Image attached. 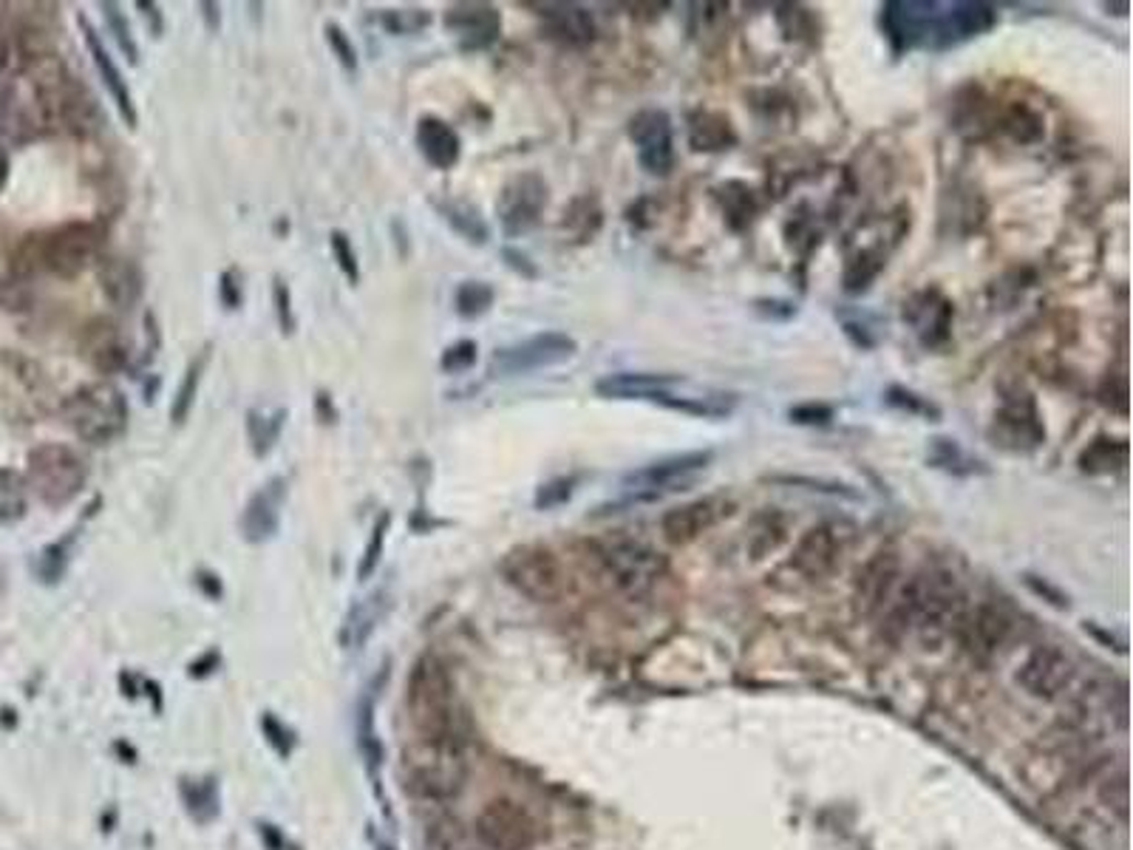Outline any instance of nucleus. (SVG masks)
<instances>
[{
    "mask_svg": "<svg viewBox=\"0 0 1133 850\" xmlns=\"http://www.w3.org/2000/svg\"><path fill=\"white\" fill-rule=\"evenodd\" d=\"M406 708L411 729L423 746L463 742L459 737V703L456 686L436 655H420L406 683Z\"/></svg>",
    "mask_w": 1133,
    "mask_h": 850,
    "instance_id": "f257e3e1",
    "label": "nucleus"
},
{
    "mask_svg": "<svg viewBox=\"0 0 1133 850\" xmlns=\"http://www.w3.org/2000/svg\"><path fill=\"white\" fill-rule=\"evenodd\" d=\"M901 627H912L924 644H938L964 618V590L949 570H926L904 588L896 607Z\"/></svg>",
    "mask_w": 1133,
    "mask_h": 850,
    "instance_id": "f03ea898",
    "label": "nucleus"
},
{
    "mask_svg": "<svg viewBox=\"0 0 1133 850\" xmlns=\"http://www.w3.org/2000/svg\"><path fill=\"white\" fill-rule=\"evenodd\" d=\"M66 420L91 446H108L127 428V400L114 383L82 385L66 403Z\"/></svg>",
    "mask_w": 1133,
    "mask_h": 850,
    "instance_id": "7ed1b4c3",
    "label": "nucleus"
},
{
    "mask_svg": "<svg viewBox=\"0 0 1133 850\" xmlns=\"http://www.w3.org/2000/svg\"><path fill=\"white\" fill-rule=\"evenodd\" d=\"M88 482L86 459L75 448L60 443H46L34 448L26 462V488L37 493V500L48 507H63L80 496Z\"/></svg>",
    "mask_w": 1133,
    "mask_h": 850,
    "instance_id": "20e7f679",
    "label": "nucleus"
},
{
    "mask_svg": "<svg viewBox=\"0 0 1133 850\" xmlns=\"http://www.w3.org/2000/svg\"><path fill=\"white\" fill-rule=\"evenodd\" d=\"M598 559L604 564L607 575L615 581V588L624 590L632 599L649 593L660 581V575L666 573L664 556L644 541L626 539V536H612V539L601 541Z\"/></svg>",
    "mask_w": 1133,
    "mask_h": 850,
    "instance_id": "39448f33",
    "label": "nucleus"
},
{
    "mask_svg": "<svg viewBox=\"0 0 1133 850\" xmlns=\"http://www.w3.org/2000/svg\"><path fill=\"white\" fill-rule=\"evenodd\" d=\"M420 749H423V754L411 757L409 763L411 789L425 796H436V799L459 794L465 776H468L463 742H443V746H423L420 742Z\"/></svg>",
    "mask_w": 1133,
    "mask_h": 850,
    "instance_id": "423d86ee",
    "label": "nucleus"
},
{
    "mask_svg": "<svg viewBox=\"0 0 1133 850\" xmlns=\"http://www.w3.org/2000/svg\"><path fill=\"white\" fill-rule=\"evenodd\" d=\"M504 579L530 601H556L564 590V573L556 556L544 547H516L502 561Z\"/></svg>",
    "mask_w": 1133,
    "mask_h": 850,
    "instance_id": "0eeeda50",
    "label": "nucleus"
},
{
    "mask_svg": "<svg viewBox=\"0 0 1133 850\" xmlns=\"http://www.w3.org/2000/svg\"><path fill=\"white\" fill-rule=\"evenodd\" d=\"M576 351L578 344L570 335H564V332H542V335H533V338L522 340V344L502 346V349L493 351L490 371L499 374V378L527 374V371L567 364L570 358H576Z\"/></svg>",
    "mask_w": 1133,
    "mask_h": 850,
    "instance_id": "6e6552de",
    "label": "nucleus"
},
{
    "mask_svg": "<svg viewBox=\"0 0 1133 850\" xmlns=\"http://www.w3.org/2000/svg\"><path fill=\"white\" fill-rule=\"evenodd\" d=\"M547 208V182L538 174H519L513 176L499 193L497 213L502 224L504 236H522L527 230L542 222V213Z\"/></svg>",
    "mask_w": 1133,
    "mask_h": 850,
    "instance_id": "1a4fd4ad",
    "label": "nucleus"
},
{
    "mask_svg": "<svg viewBox=\"0 0 1133 850\" xmlns=\"http://www.w3.org/2000/svg\"><path fill=\"white\" fill-rule=\"evenodd\" d=\"M102 244V230L95 224H66L41 244V264L57 276H77L95 261Z\"/></svg>",
    "mask_w": 1133,
    "mask_h": 850,
    "instance_id": "9d476101",
    "label": "nucleus"
},
{
    "mask_svg": "<svg viewBox=\"0 0 1133 850\" xmlns=\"http://www.w3.org/2000/svg\"><path fill=\"white\" fill-rule=\"evenodd\" d=\"M477 837L490 850H530L536 842V823L513 799H493L477 817Z\"/></svg>",
    "mask_w": 1133,
    "mask_h": 850,
    "instance_id": "9b49d317",
    "label": "nucleus"
},
{
    "mask_svg": "<svg viewBox=\"0 0 1133 850\" xmlns=\"http://www.w3.org/2000/svg\"><path fill=\"white\" fill-rule=\"evenodd\" d=\"M1074 675H1077V669H1074V661L1063 649L1040 647L1023 661L1018 672V683L1029 697L1057 701V697H1063L1071 689Z\"/></svg>",
    "mask_w": 1133,
    "mask_h": 850,
    "instance_id": "f8f14e48",
    "label": "nucleus"
},
{
    "mask_svg": "<svg viewBox=\"0 0 1133 850\" xmlns=\"http://www.w3.org/2000/svg\"><path fill=\"white\" fill-rule=\"evenodd\" d=\"M630 139L635 142L637 159L649 174L666 176L675 165V136L666 111H637L630 122Z\"/></svg>",
    "mask_w": 1133,
    "mask_h": 850,
    "instance_id": "ddd939ff",
    "label": "nucleus"
},
{
    "mask_svg": "<svg viewBox=\"0 0 1133 850\" xmlns=\"http://www.w3.org/2000/svg\"><path fill=\"white\" fill-rule=\"evenodd\" d=\"M938 3L930 0H890L881 9V29L896 52H907L921 43H930Z\"/></svg>",
    "mask_w": 1133,
    "mask_h": 850,
    "instance_id": "4468645a",
    "label": "nucleus"
},
{
    "mask_svg": "<svg viewBox=\"0 0 1133 850\" xmlns=\"http://www.w3.org/2000/svg\"><path fill=\"white\" fill-rule=\"evenodd\" d=\"M989 437L995 439V446L1007 448V451H1034L1046 439V432H1043V423L1034 412L1032 398H1026V394L1009 398L1003 409L995 414Z\"/></svg>",
    "mask_w": 1133,
    "mask_h": 850,
    "instance_id": "2eb2a0df",
    "label": "nucleus"
},
{
    "mask_svg": "<svg viewBox=\"0 0 1133 850\" xmlns=\"http://www.w3.org/2000/svg\"><path fill=\"white\" fill-rule=\"evenodd\" d=\"M851 545V530L845 525H819L811 527L793 553V567L808 579H822L838 564L842 553Z\"/></svg>",
    "mask_w": 1133,
    "mask_h": 850,
    "instance_id": "dca6fc26",
    "label": "nucleus"
},
{
    "mask_svg": "<svg viewBox=\"0 0 1133 850\" xmlns=\"http://www.w3.org/2000/svg\"><path fill=\"white\" fill-rule=\"evenodd\" d=\"M287 488L289 485L284 477H273V480L264 482L249 496V502L242 511V536L249 545H264V541H269L278 534L284 502H287Z\"/></svg>",
    "mask_w": 1133,
    "mask_h": 850,
    "instance_id": "f3484780",
    "label": "nucleus"
},
{
    "mask_svg": "<svg viewBox=\"0 0 1133 850\" xmlns=\"http://www.w3.org/2000/svg\"><path fill=\"white\" fill-rule=\"evenodd\" d=\"M995 26V9L989 3H949L944 14H935L930 46L946 48L973 41Z\"/></svg>",
    "mask_w": 1133,
    "mask_h": 850,
    "instance_id": "a211bd4d",
    "label": "nucleus"
},
{
    "mask_svg": "<svg viewBox=\"0 0 1133 850\" xmlns=\"http://www.w3.org/2000/svg\"><path fill=\"white\" fill-rule=\"evenodd\" d=\"M445 29H451L463 46L485 48L497 43L502 18H499V9L490 3H456L445 12Z\"/></svg>",
    "mask_w": 1133,
    "mask_h": 850,
    "instance_id": "6ab92c4d",
    "label": "nucleus"
},
{
    "mask_svg": "<svg viewBox=\"0 0 1133 850\" xmlns=\"http://www.w3.org/2000/svg\"><path fill=\"white\" fill-rule=\"evenodd\" d=\"M680 383H684V378H678V374L618 371V374H607V378L598 380L596 392L610 400H652V403H660Z\"/></svg>",
    "mask_w": 1133,
    "mask_h": 850,
    "instance_id": "aec40b11",
    "label": "nucleus"
},
{
    "mask_svg": "<svg viewBox=\"0 0 1133 850\" xmlns=\"http://www.w3.org/2000/svg\"><path fill=\"white\" fill-rule=\"evenodd\" d=\"M904 321H910L915 335L924 346H941L949 338L953 324V304L938 290H926L912 295L904 304Z\"/></svg>",
    "mask_w": 1133,
    "mask_h": 850,
    "instance_id": "412c9836",
    "label": "nucleus"
},
{
    "mask_svg": "<svg viewBox=\"0 0 1133 850\" xmlns=\"http://www.w3.org/2000/svg\"><path fill=\"white\" fill-rule=\"evenodd\" d=\"M723 513L725 502L720 496H706V500L689 502V505L666 513L664 522H660V530H664V539L669 545H689L700 534H706L709 527L718 525Z\"/></svg>",
    "mask_w": 1133,
    "mask_h": 850,
    "instance_id": "4be33fe9",
    "label": "nucleus"
},
{
    "mask_svg": "<svg viewBox=\"0 0 1133 850\" xmlns=\"http://www.w3.org/2000/svg\"><path fill=\"white\" fill-rule=\"evenodd\" d=\"M958 627H960V641H964V647L969 649L975 658H989V655H995L1000 647H1003V641L1009 638V629H1012V624H1009V618L1000 613L998 607H989V604H984V607H978L975 613H969V615L964 613V618H960Z\"/></svg>",
    "mask_w": 1133,
    "mask_h": 850,
    "instance_id": "5701e85b",
    "label": "nucleus"
},
{
    "mask_svg": "<svg viewBox=\"0 0 1133 850\" xmlns=\"http://www.w3.org/2000/svg\"><path fill=\"white\" fill-rule=\"evenodd\" d=\"M80 26H82V34H86L88 55H91V60H95L100 80L105 82V91L111 94V100H114L116 109H120L122 120H125L131 128H136V120H140V116H136L134 97H131V88H127V80L122 77L120 66L114 63V57L108 55L105 43L100 41V34L95 32V26H91L88 21H82V18H80Z\"/></svg>",
    "mask_w": 1133,
    "mask_h": 850,
    "instance_id": "b1692460",
    "label": "nucleus"
},
{
    "mask_svg": "<svg viewBox=\"0 0 1133 850\" xmlns=\"http://www.w3.org/2000/svg\"><path fill=\"white\" fill-rule=\"evenodd\" d=\"M416 145H420V154L425 156V163L440 170L454 168L459 163V154H463L459 134L451 128L448 122L436 120V116H423L420 120V125H416Z\"/></svg>",
    "mask_w": 1133,
    "mask_h": 850,
    "instance_id": "393cba45",
    "label": "nucleus"
},
{
    "mask_svg": "<svg viewBox=\"0 0 1133 850\" xmlns=\"http://www.w3.org/2000/svg\"><path fill=\"white\" fill-rule=\"evenodd\" d=\"M709 462H711V451L678 454V457L652 462V466L641 468V471H632L630 477H626V485L657 491V488H666V485H671V482L684 480V477H689V473L703 471Z\"/></svg>",
    "mask_w": 1133,
    "mask_h": 850,
    "instance_id": "a878e982",
    "label": "nucleus"
},
{
    "mask_svg": "<svg viewBox=\"0 0 1133 850\" xmlns=\"http://www.w3.org/2000/svg\"><path fill=\"white\" fill-rule=\"evenodd\" d=\"M389 588H380L375 593H369L366 599H360L355 607L346 615V624H343V647L360 649L363 644L369 641L371 633L380 627V622L389 613Z\"/></svg>",
    "mask_w": 1133,
    "mask_h": 850,
    "instance_id": "bb28decb",
    "label": "nucleus"
},
{
    "mask_svg": "<svg viewBox=\"0 0 1133 850\" xmlns=\"http://www.w3.org/2000/svg\"><path fill=\"white\" fill-rule=\"evenodd\" d=\"M896 575H899V564L896 559L887 553H879L870 564L858 573V588H856V601L858 607L865 613H873V609L885 607L890 601L892 588H896Z\"/></svg>",
    "mask_w": 1133,
    "mask_h": 850,
    "instance_id": "cd10ccee",
    "label": "nucleus"
},
{
    "mask_svg": "<svg viewBox=\"0 0 1133 850\" xmlns=\"http://www.w3.org/2000/svg\"><path fill=\"white\" fill-rule=\"evenodd\" d=\"M542 9V18L547 23L558 41L573 43V46H584L596 37V23H592L590 12L576 3H538Z\"/></svg>",
    "mask_w": 1133,
    "mask_h": 850,
    "instance_id": "c85d7f7f",
    "label": "nucleus"
},
{
    "mask_svg": "<svg viewBox=\"0 0 1133 850\" xmlns=\"http://www.w3.org/2000/svg\"><path fill=\"white\" fill-rule=\"evenodd\" d=\"M689 136L695 150H725L737 142L731 122L714 111H700L689 120Z\"/></svg>",
    "mask_w": 1133,
    "mask_h": 850,
    "instance_id": "c756f323",
    "label": "nucleus"
},
{
    "mask_svg": "<svg viewBox=\"0 0 1133 850\" xmlns=\"http://www.w3.org/2000/svg\"><path fill=\"white\" fill-rule=\"evenodd\" d=\"M102 278V290L105 295L120 306H131L140 298L142 292V276L131 261H122V258H114L108 261L100 272Z\"/></svg>",
    "mask_w": 1133,
    "mask_h": 850,
    "instance_id": "7c9ffc66",
    "label": "nucleus"
},
{
    "mask_svg": "<svg viewBox=\"0 0 1133 850\" xmlns=\"http://www.w3.org/2000/svg\"><path fill=\"white\" fill-rule=\"evenodd\" d=\"M284 420H287V412L284 409H276V412H267V409H253L247 414V437L249 446H253L255 457H267L273 451V446L281 437Z\"/></svg>",
    "mask_w": 1133,
    "mask_h": 850,
    "instance_id": "2f4dec72",
    "label": "nucleus"
},
{
    "mask_svg": "<svg viewBox=\"0 0 1133 850\" xmlns=\"http://www.w3.org/2000/svg\"><path fill=\"white\" fill-rule=\"evenodd\" d=\"M436 208H440V213H443L445 222H448L451 227L459 233V236H465L468 242H474V244L488 242V224H485V219L479 216V210L474 208V204L443 202V204H436Z\"/></svg>",
    "mask_w": 1133,
    "mask_h": 850,
    "instance_id": "473e14b6",
    "label": "nucleus"
},
{
    "mask_svg": "<svg viewBox=\"0 0 1133 850\" xmlns=\"http://www.w3.org/2000/svg\"><path fill=\"white\" fill-rule=\"evenodd\" d=\"M208 360H210V349H202L199 351V358L190 360L188 371H185V380H181L179 392H176V398H174V405H170V420H174V423H185V420H188L190 409H193V403H196V394H199L202 374H204V369H208Z\"/></svg>",
    "mask_w": 1133,
    "mask_h": 850,
    "instance_id": "72a5a7b5",
    "label": "nucleus"
},
{
    "mask_svg": "<svg viewBox=\"0 0 1133 850\" xmlns=\"http://www.w3.org/2000/svg\"><path fill=\"white\" fill-rule=\"evenodd\" d=\"M357 746H360V754L369 765V771L375 774V769H380L382 760V746L380 737H377L375 729V706H371V697L366 695L360 701V708H357Z\"/></svg>",
    "mask_w": 1133,
    "mask_h": 850,
    "instance_id": "f704fd0d",
    "label": "nucleus"
},
{
    "mask_svg": "<svg viewBox=\"0 0 1133 850\" xmlns=\"http://www.w3.org/2000/svg\"><path fill=\"white\" fill-rule=\"evenodd\" d=\"M26 513V480L21 473L0 468V525L18 522Z\"/></svg>",
    "mask_w": 1133,
    "mask_h": 850,
    "instance_id": "c9c22d12",
    "label": "nucleus"
},
{
    "mask_svg": "<svg viewBox=\"0 0 1133 850\" xmlns=\"http://www.w3.org/2000/svg\"><path fill=\"white\" fill-rule=\"evenodd\" d=\"M1128 448L1125 443H1117V439H1097L1091 448H1086V454L1080 457V468L1086 473H1108L1113 468L1125 466Z\"/></svg>",
    "mask_w": 1133,
    "mask_h": 850,
    "instance_id": "e433bc0d",
    "label": "nucleus"
},
{
    "mask_svg": "<svg viewBox=\"0 0 1133 850\" xmlns=\"http://www.w3.org/2000/svg\"><path fill=\"white\" fill-rule=\"evenodd\" d=\"M185 805L199 823H210L219 814V794H215L213 780H185L181 785Z\"/></svg>",
    "mask_w": 1133,
    "mask_h": 850,
    "instance_id": "4c0bfd02",
    "label": "nucleus"
},
{
    "mask_svg": "<svg viewBox=\"0 0 1133 850\" xmlns=\"http://www.w3.org/2000/svg\"><path fill=\"white\" fill-rule=\"evenodd\" d=\"M930 462L935 468H944V471H953V473L986 471L984 462H978V459H969L958 446H955V439H935V443H932Z\"/></svg>",
    "mask_w": 1133,
    "mask_h": 850,
    "instance_id": "58836bf2",
    "label": "nucleus"
},
{
    "mask_svg": "<svg viewBox=\"0 0 1133 850\" xmlns=\"http://www.w3.org/2000/svg\"><path fill=\"white\" fill-rule=\"evenodd\" d=\"M389 527H391V513L382 511L380 519L371 527V536L366 541V550H363L360 567H357V579L366 581L377 573V564H380L382 547H386V539H389Z\"/></svg>",
    "mask_w": 1133,
    "mask_h": 850,
    "instance_id": "ea45409f",
    "label": "nucleus"
},
{
    "mask_svg": "<svg viewBox=\"0 0 1133 850\" xmlns=\"http://www.w3.org/2000/svg\"><path fill=\"white\" fill-rule=\"evenodd\" d=\"M456 312L463 317H479L493 304V290L485 281H465L456 290Z\"/></svg>",
    "mask_w": 1133,
    "mask_h": 850,
    "instance_id": "a19ab883",
    "label": "nucleus"
},
{
    "mask_svg": "<svg viewBox=\"0 0 1133 850\" xmlns=\"http://www.w3.org/2000/svg\"><path fill=\"white\" fill-rule=\"evenodd\" d=\"M768 482H777V485H791V488H808V491H822L833 493V496H847V500H856L858 493L853 491L845 482H833V480H813V477H802V473H774L768 477Z\"/></svg>",
    "mask_w": 1133,
    "mask_h": 850,
    "instance_id": "79ce46f5",
    "label": "nucleus"
},
{
    "mask_svg": "<svg viewBox=\"0 0 1133 850\" xmlns=\"http://www.w3.org/2000/svg\"><path fill=\"white\" fill-rule=\"evenodd\" d=\"M102 12H105L108 29H111V34H114V41L120 43V48L127 55V60H131V63L140 60V48H136L134 34H131V26H127L125 14L120 12V7H116V3H102Z\"/></svg>",
    "mask_w": 1133,
    "mask_h": 850,
    "instance_id": "37998d69",
    "label": "nucleus"
},
{
    "mask_svg": "<svg viewBox=\"0 0 1133 850\" xmlns=\"http://www.w3.org/2000/svg\"><path fill=\"white\" fill-rule=\"evenodd\" d=\"M431 23V14L425 9H389L382 14V26L395 34H411L420 32Z\"/></svg>",
    "mask_w": 1133,
    "mask_h": 850,
    "instance_id": "c03bdc74",
    "label": "nucleus"
},
{
    "mask_svg": "<svg viewBox=\"0 0 1133 850\" xmlns=\"http://www.w3.org/2000/svg\"><path fill=\"white\" fill-rule=\"evenodd\" d=\"M887 403L896 405V409H901V412H907V414L941 417L938 405H932L930 400L921 398V394H915V392H910V389H904V385H890V392H887Z\"/></svg>",
    "mask_w": 1133,
    "mask_h": 850,
    "instance_id": "a18cd8bd",
    "label": "nucleus"
},
{
    "mask_svg": "<svg viewBox=\"0 0 1133 850\" xmlns=\"http://www.w3.org/2000/svg\"><path fill=\"white\" fill-rule=\"evenodd\" d=\"M262 731L264 737H267V742L276 749L278 757H284L287 760L289 754H292V746H296V737H292V729H289L287 723L278 720L273 712H264L262 715Z\"/></svg>",
    "mask_w": 1133,
    "mask_h": 850,
    "instance_id": "49530a36",
    "label": "nucleus"
},
{
    "mask_svg": "<svg viewBox=\"0 0 1133 850\" xmlns=\"http://www.w3.org/2000/svg\"><path fill=\"white\" fill-rule=\"evenodd\" d=\"M326 43L329 48H332V55L341 60V66L346 68V71H355L357 68V52H355V43L349 41V34L343 32L337 23H329L326 26Z\"/></svg>",
    "mask_w": 1133,
    "mask_h": 850,
    "instance_id": "de8ad7c7",
    "label": "nucleus"
},
{
    "mask_svg": "<svg viewBox=\"0 0 1133 850\" xmlns=\"http://www.w3.org/2000/svg\"><path fill=\"white\" fill-rule=\"evenodd\" d=\"M332 256H335V261H337V267H341L343 276L349 278L352 283L360 281V267H357L355 247H352V242L346 233H332Z\"/></svg>",
    "mask_w": 1133,
    "mask_h": 850,
    "instance_id": "09e8293b",
    "label": "nucleus"
},
{
    "mask_svg": "<svg viewBox=\"0 0 1133 850\" xmlns=\"http://www.w3.org/2000/svg\"><path fill=\"white\" fill-rule=\"evenodd\" d=\"M443 369L445 371H465L477 364V344L474 340H459V344L448 346L443 355Z\"/></svg>",
    "mask_w": 1133,
    "mask_h": 850,
    "instance_id": "8fccbe9b",
    "label": "nucleus"
},
{
    "mask_svg": "<svg viewBox=\"0 0 1133 850\" xmlns=\"http://www.w3.org/2000/svg\"><path fill=\"white\" fill-rule=\"evenodd\" d=\"M573 485H576L573 477H562V480L544 482L536 493V507H556V505H562V502H567L570 500Z\"/></svg>",
    "mask_w": 1133,
    "mask_h": 850,
    "instance_id": "3c124183",
    "label": "nucleus"
},
{
    "mask_svg": "<svg viewBox=\"0 0 1133 850\" xmlns=\"http://www.w3.org/2000/svg\"><path fill=\"white\" fill-rule=\"evenodd\" d=\"M788 417L799 425H827L833 420V409L825 403H806L791 409Z\"/></svg>",
    "mask_w": 1133,
    "mask_h": 850,
    "instance_id": "603ef678",
    "label": "nucleus"
},
{
    "mask_svg": "<svg viewBox=\"0 0 1133 850\" xmlns=\"http://www.w3.org/2000/svg\"><path fill=\"white\" fill-rule=\"evenodd\" d=\"M63 567H66V545H52L43 550L41 556V575L46 581H57L63 575Z\"/></svg>",
    "mask_w": 1133,
    "mask_h": 850,
    "instance_id": "864d4df0",
    "label": "nucleus"
},
{
    "mask_svg": "<svg viewBox=\"0 0 1133 850\" xmlns=\"http://www.w3.org/2000/svg\"><path fill=\"white\" fill-rule=\"evenodd\" d=\"M276 304H278V321H281L284 332L292 329V310H289V290L281 278H276Z\"/></svg>",
    "mask_w": 1133,
    "mask_h": 850,
    "instance_id": "5fc2aeb1",
    "label": "nucleus"
},
{
    "mask_svg": "<svg viewBox=\"0 0 1133 850\" xmlns=\"http://www.w3.org/2000/svg\"><path fill=\"white\" fill-rule=\"evenodd\" d=\"M233 278H235L233 272H224L222 283H219V290H222V301L230 306V310H235V306H238V301H242V290L235 287Z\"/></svg>",
    "mask_w": 1133,
    "mask_h": 850,
    "instance_id": "6e6d98bb",
    "label": "nucleus"
},
{
    "mask_svg": "<svg viewBox=\"0 0 1133 850\" xmlns=\"http://www.w3.org/2000/svg\"><path fill=\"white\" fill-rule=\"evenodd\" d=\"M7 179H9V154L0 148V188L7 184Z\"/></svg>",
    "mask_w": 1133,
    "mask_h": 850,
    "instance_id": "4d7b16f0",
    "label": "nucleus"
},
{
    "mask_svg": "<svg viewBox=\"0 0 1133 850\" xmlns=\"http://www.w3.org/2000/svg\"><path fill=\"white\" fill-rule=\"evenodd\" d=\"M375 848H377V850H397V848H395V845H389V842H382V839H377V845H375Z\"/></svg>",
    "mask_w": 1133,
    "mask_h": 850,
    "instance_id": "13d9d810",
    "label": "nucleus"
}]
</instances>
